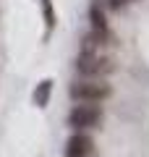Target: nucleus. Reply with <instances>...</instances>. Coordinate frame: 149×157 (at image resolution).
<instances>
[{
  "label": "nucleus",
  "instance_id": "nucleus-5",
  "mask_svg": "<svg viewBox=\"0 0 149 157\" xmlns=\"http://www.w3.org/2000/svg\"><path fill=\"white\" fill-rule=\"evenodd\" d=\"M105 45H113V37H110V32H89V34H84V39H81V47H84V52H99Z\"/></svg>",
  "mask_w": 149,
  "mask_h": 157
},
{
  "label": "nucleus",
  "instance_id": "nucleus-1",
  "mask_svg": "<svg viewBox=\"0 0 149 157\" xmlns=\"http://www.w3.org/2000/svg\"><path fill=\"white\" fill-rule=\"evenodd\" d=\"M99 123H102V107L97 102H78L68 113V126H73L76 131H89Z\"/></svg>",
  "mask_w": 149,
  "mask_h": 157
},
{
  "label": "nucleus",
  "instance_id": "nucleus-3",
  "mask_svg": "<svg viewBox=\"0 0 149 157\" xmlns=\"http://www.w3.org/2000/svg\"><path fill=\"white\" fill-rule=\"evenodd\" d=\"M113 60L102 52H81L76 60V71L86 78H99V76H107L113 71Z\"/></svg>",
  "mask_w": 149,
  "mask_h": 157
},
{
  "label": "nucleus",
  "instance_id": "nucleus-2",
  "mask_svg": "<svg viewBox=\"0 0 149 157\" xmlns=\"http://www.w3.org/2000/svg\"><path fill=\"white\" fill-rule=\"evenodd\" d=\"M68 94L76 102H102L110 97V86L97 81V78H81V81H73Z\"/></svg>",
  "mask_w": 149,
  "mask_h": 157
},
{
  "label": "nucleus",
  "instance_id": "nucleus-4",
  "mask_svg": "<svg viewBox=\"0 0 149 157\" xmlns=\"http://www.w3.org/2000/svg\"><path fill=\"white\" fill-rule=\"evenodd\" d=\"M63 155L66 157H94V139L86 131H76V134L68 136Z\"/></svg>",
  "mask_w": 149,
  "mask_h": 157
},
{
  "label": "nucleus",
  "instance_id": "nucleus-6",
  "mask_svg": "<svg viewBox=\"0 0 149 157\" xmlns=\"http://www.w3.org/2000/svg\"><path fill=\"white\" fill-rule=\"evenodd\" d=\"M89 21H92L94 32H110V29H107V16H105V11H102L99 3H94V6L89 8Z\"/></svg>",
  "mask_w": 149,
  "mask_h": 157
},
{
  "label": "nucleus",
  "instance_id": "nucleus-7",
  "mask_svg": "<svg viewBox=\"0 0 149 157\" xmlns=\"http://www.w3.org/2000/svg\"><path fill=\"white\" fill-rule=\"evenodd\" d=\"M50 94H52V81L44 78V81H39V84H37V89H34V105L44 107L50 102Z\"/></svg>",
  "mask_w": 149,
  "mask_h": 157
}]
</instances>
